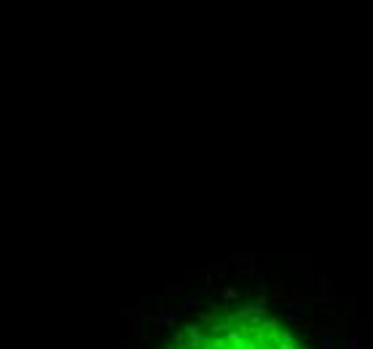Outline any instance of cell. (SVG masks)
Returning <instances> with one entry per match:
<instances>
[{"instance_id":"6da1fadb","label":"cell","mask_w":373,"mask_h":349,"mask_svg":"<svg viewBox=\"0 0 373 349\" xmlns=\"http://www.w3.org/2000/svg\"><path fill=\"white\" fill-rule=\"evenodd\" d=\"M169 349H301L274 320L255 314H231L193 325Z\"/></svg>"}]
</instances>
